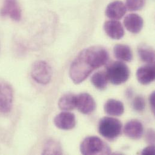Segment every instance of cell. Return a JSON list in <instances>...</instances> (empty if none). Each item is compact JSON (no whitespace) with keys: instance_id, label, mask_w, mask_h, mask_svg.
Returning a JSON list of instances; mask_svg holds the SVG:
<instances>
[{"instance_id":"obj_13","label":"cell","mask_w":155,"mask_h":155,"mask_svg":"<svg viewBox=\"0 0 155 155\" xmlns=\"http://www.w3.org/2000/svg\"><path fill=\"white\" fill-rule=\"evenodd\" d=\"M124 24L128 31L132 33L137 34L142 30L144 21L143 18L138 14L131 13L126 16L124 20Z\"/></svg>"},{"instance_id":"obj_21","label":"cell","mask_w":155,"mask_h":155,"mask_svg":"<svg viewBox=\"0 0 155 155\" xmlns=\"http://www.w3.org/2000/svg\"><path fill=\"white\" fill-rule=\"evenodd\" d=\"M145 2L146 0H126V7L130 11H137L144 7Z\"/></svg>"},{"instance_id":"obj_5","label":"cell","mask_w":155,"mask_h":155,"mask_svg":"<svg viewBox=\"0 0 155 155\" xmlns=\"http://www.w3.org/2000/svg\"><path fill=\"white\" fill-rule=\"evenodd\" d=\"M31 76L38 83L46 84L52 78V70L50 65L44 61L35 62L31 70Z\"/></svg>"},{"instance_id":"obj_7","label":"cell","mask_w":155,"mask_h":155,"mask_svg":"<svg viewBox=\"0 0 155 155\" xmlns=\"http://www.w3.org/2000/svg\"><path fill=\"white\" fill-rule=\"evenodd\" d=\"M1 16H8L15 21L21 18V10L17 0H4L0 9Z\"/></svg>"},{"instance_id":"obj_3","label":"cell","mask_w":155,"mask_h":155,"mask_svg":"<svg viewBox=\"0 0 155 155\" xmlns=\"http://www.w3.org/2000/svg\"><path fill=\"white\" fill-rule=\"evenodd\" d=\"M122 127V123L119 120L106 117L100 120L98 132L104 138L109 141H113L121 135Z\"/></svg>"},{"instance_id":"obj_18","label":"cell","mask_w":155,"mask_h":155,"mask_svg":"<svg viewBox=\"0 0 155 155\" xmlns=\"http://www.w3.org/2000/svg\"><path fill=\"white\" fill-rule=\"evenodd\" d=\"M138 53L140 59L149 64H153L155 62V51L146 44H141L138 48Z\"/></svg>"},{"instance_id":"obj_2","label":"cell","mask_w":155,"mask_h":155,"mask_svg":"<svg viewBox=\"0 0 155 155\" xmlns=\"http://www.w3.org/2000/svg\"><path fill=\"white\" fill-rule=\"evenodd\" d=\"M80 149L84 155H109L111 150L109 146L97 137H88L81 142Z\"/></svg>"},{"instance_id":"obj_4","label":"cell","mask_w":155,"mask_h":155,"mask_svg":"<svg viewBox=\"0 0 155 155\" xmlns=\"http://www.w3.org/2000/svg\"><path fill=\"white\" fill-rule=\"evenodd\" d=\"M105 73L107 80L115 85L125 83L130 76L129 67L121 61L113 62L108 65Z\"/></svg>"},{"instance_id":"obj_12","label":"cell","mask_w":155,"mask_h":155,"mask_svg":"<svg viewBox=\"0 0 155 155\" xmlns=\"http://www.w3.org/2000/svg\"><path fill=\"white\" fill-rule=\"evenodd\" d=\"M127 12L126 5L120 1H115L110 3L106 9V15L111 19L122 18Z\"/></svg>"},{"instance_id":"obj_14","label":"cell","mask_w":155,"mask_h":155,"mask_svg":"<svg viewBox=\"0 0 155 155\" xmlns=\"http://www.w3.org/2000/svg\"><path fill=\"white\" fill-rule=\"evenodd\" d=\"M138 81L144 85L149 84L155 80V70L153 64H149L140 67L137 71Z\"/></svg>"},{"instance_id":"obj_20","label":"cell","mask_w":155,"mask_h":155,"mask_svg":"<svg viewBox=\"0 0 155 155\" xmlns=\"http://www.w3.org/2000/svg\"><path fill=\"white\" fill-rule=\"evenodd\" d=\"M62 153V149L58 142L54 140L47 141L45 144L43 154L44 155H61Z\"/></svg>"},{"instance_id":"obj_6","label":"cell","mask_w":155,"mask_h":155,"mask_svg":"<svg viewBox=\"0 0 155 155\" xmlns=\"http://www.w3.org/2000/svg\"><path fill=\"white\" fill-rule=\"evenodd\" d=\"M13 91L12 87L6 83H0V112H9L12 107Z\"/></svg>"},{"instance_id":"obj_1","label":"cell","mask_w":155,"mask_h":155,"mask_svg":"<svg viewBox=\"0 0 155 155\" xmlns=\"http://www.w3.org/2000/svg\"><path fill=\"white\" fill-rule=\"evenodd\" d=\"M108 52L103 47L93 46L82 50L72 62L70 77L75 84H80L97 68L107 62Z\"/></svg>"},{"instance_id":"obj_25","label":"cell","mask_w":155,"mask_h":155,"mask_svg":"<svg viewBox=\"0 0 155 155\" xmlns=\"http://www.w3.org/2000/svg\"><path fill=\"white\" fill-rule=\"evenodd\" d=\"M149 101H150V103L152 110L153 112H154L155 110V92H154L151 94L149 98Z\"/></svg>"},{"instance_id":"obj_15","label":"cell","mask_w":155,"mask_h":155,"mask_svg":"<svg viewBox=\"0 0 155 155\" xmlns=\"http://www.w3.org/2000/svg\"><path fill=\"white\" fill-rule=\"evenodd\" d=\"M105 112L110 116H120L124 111L123 103L115 99L108 100L104 106Z\"/></svg>"},{"instance_id":"obj_17","label":"cell","mask_w":155,"mask_h":155,"mask_svg":"<svg viewBox=\"0 0 155 155\" xmlns=\"http://www.w3.org/2000/svg\"><path fill=\"white\" fill-rule=\"evenodd\" d=\"M58 105L63 111H70L76 108V95L68 93L64 95L59 100Z\"/></svg>"},{"instance_id":"obj_9","label":"cell","mask_w":155,"mask_h":155,"mask_svg":"<svg viewBox=\"0 0 155 155\" xmlns=\"http://www.w3.org/2000/svg\"><path fill=\"white\" fill-rule=\"evenodd\" d=\"M55 126L62 130H71L73 129L76 124V117L73 113L65 111L60 113L54 119Z\"/></svg>"},{"instance_id":"obj_8","label":"cell","mask_w":155,"mask_h":155,"mask_svg":"<svg viewBox=\"0 0 155 155\" xmlns=\"http://www.w3.org/2000/svg\"><path fill=\"white\" fill-rule=\"evenodd\" d=\"M96 104L93 97L87 93H81L76 95V106L82 114L88 115L94 111Z\"/></svg>"},{"instance_id":"obj_10","label":"cell","mask_w":155,"mask_h":155,"mask_svg":"<svg viewBox=\"0 0 155 155\" xmlns=\"http://www.w3.org/2000/svg\"><path fill=\"white\" fill-rule=\"evenodd\" d=\"M124 133L129 138L139 140L144 134L143 125L137 120H130L124 127Z\"/></svg>"},{"instance_id":"obj_16","label":"cell","mask_w":155,"mask_h":155,"mask_svg":"<svg viewBox=\"0 0 155 155\" xmlns=\"http://www.w3.org/2000/svg\"><path fill=\"white\" fill-rule=\"evenodd\" d=\"M115 57L121 61L130 62L133 59V54L131 48L126 45L117 44L114 48Z\"/></svg>"},{"instance_id":"obj_24","label":"cell","mask_w":155,"mask_h":155,"mask_svg":"<svg viewBox=\"0 0 155 155\" xmlns=\"http://www.w3.org/2000/svg\"><path fill=\"white\" fill-rule=\"evenodd\" d=\"M147 141L149 143H152V145L154 144V132L153 130H149L147 134Z\"/></svg>"},{"instance_id":"obj_19","label":"cell","mask_w":155,"mask_h":155,"mask_svg":"<svg viewBox=\"0 0 155 155\" xmlns=\"http://www.w3.org/2000/svg\"><path fill=\"white\" fill-rule=\"evenodd\" d=\"M107 78L106 73L102 71H98L94 74L91 78L92 84L98 89L103 90L106 88L107 84Z\"/></svg>"},{"instance_id":"obj_11","label":"cell","mask_w":155,"mask_h":155,"mask_svg":"<svg viewBox=\"0 0 155 155\" xmlns=\"http://www.w3.org/2000/svg\"><path fill=\"white\" fill-rule=\"evenodd\" d=\"M104 30L107 35L113 39H120L124 35V30L122 24L117 20L106 21L104 24Z\"/></svg>"},{"instance_id":"obj_22","label":"cell","mask_w":155,"mask_h":155,"mask_svg":"<svg viewBox=\"0 0 155 155\" xmlns=\"http://www.w3.org/2000/svg\"><path fill=\"white\" fill-rule=\"evenodd\" d=\"M146 107V102L144 98L142 96H137L133 101V107L137 112H142Z\"/></svg>"},{"instance_id":"obj_23","label":"cell","mask_w":155,"mask_h":155,"mask_svg":"<svg viewBox=\"0 0 155 155\" xmlns=\"http://www.w3.org/2000/svg\"><path fill=\"white\" fill-rule=\"evenodd\" d=\"M143 155H154L155 154V147L153 145L150 146L145 148L143 152Z\"/></svg>"}]
</instances>
